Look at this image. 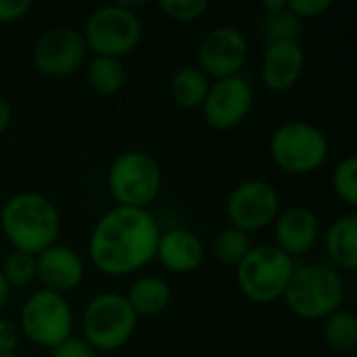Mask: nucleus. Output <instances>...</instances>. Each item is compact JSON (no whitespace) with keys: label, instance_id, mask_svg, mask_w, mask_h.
Wrapping results in <instances>:
<instances>
[{"label":"nucleus","instance_id":"2eb2a0df","mask_svg":"<svg viewBox=\"0 0 357 357\" xmlns=\"http://www.w3.org/2000/svg\"><path fill=\"white\" fill-rule=\"evenodd\" d=\"M36 278H40L46 291L63 295L82 282L84 261L73 249L65 245H52L36 255Z\"/></svg>","mask_w":357,"mask_h":357},{"label":"nucleus","instance_id":"20e7f679","mask_svg":"<svg viewBox=\"0 0 357 357\" xmlns=\"http://www.w3.org/2000/svg\"><path fill=\"white\" fill-rule=\"evenodd\" d=\"M295 272L293 257L276 245L251 247L247 257L236 266V280L243 295L255 303H272L284 295Z\"/></svg>","mask_w":357,"mask_h":357},{"label":"nucleus","instance_id":"c85d7f7f","mask_svg":"<svg viewBox=\"0 0 357 357\" xmlns=\"http://www.w3.org/2000/svg\"><path fill=\"white\" fill-rule=\"evenodd\" d=\"M287 6L293 15L301 17H318L322 13H326L333 2L331 0H287Z\"/></svg>","mask_w":357,"mask_h":357},{"label":"nucleus","instance_id":"393cba45","mask_svg":"<svg viewBox=\"0 0 357 357\" xmlns=\"http://www.w3.org/2000/svg\"><path fill=\"white\" fill-rule=\"evenodd\" d=\"M0 272L8 287L23 289V287L31 284V280L36 278V255L23 253V251H13L4 257Z\"/></svg>","mask_w":357,"mask_h":357},{"label":"nucleus","instance_id":"a211bd4d","mask_svg":"<svg viewBox=\"0 0 357 357\" xmlns=\"http://www.w3.org/2000/svg\"><path fill=\"white\" fill-rule=\"evenodd\" d=\"M326 249L333 261L341 268H357V215L347 213L333 222L326 232Z\"/></svg>","mask_w":357,"mask_h":357},{"label":"nucleus","instance_id":"f8f14e48","mask_svg":"<svg viewBox=\"0 0 357 357\" xmlns=\"http://www.w3.org/2000/svg\"><path fill=\"white\" fill-rule=\"evenodd\" d=\"M249 54V44L241 29L222 25L211 29L199 44V69L207 77H234L243 69Z\"/></svg>","mask_w":357,"mask_h":357},{"label":"nucleus","instance_id":"7ed1b4c3","mask_svg":"<svg viewBox=\"0 0 357 357\" xmlns=\"http://www.w3.org/2000/svg\"><path fill=\"white\" fill-rule=\"evenodd\" d=\"M282 299L299 318L318 320L341 310L345 289L335 270L320 264H307L295 268Z\"/></svg>","mask_w":357,"mask_h":357},{"label":"nucleus","instance_id":"6ab92c4d","mask_svg":"<svg viewBox=\"0 0 357 357\" xmlns=\"http://www.w3.org/2000/svg\"><path fill=\"white\" fill-rule=\"evenodd\" d=\"M126 299H128V303L136 316H157L169 305L172 291L163 278L144 276L132 284Z\"/></svg>","mask_w":357,"mask_h":357},{"label":"nucleus","instance_id":"f257e3e1","mask_svg":"<svg viewBox=\"0 0 357 357\" xmlns=\"http://www.w3.org/2000/svg\"><path fill=\"white\" fill-rule=\"evenodd\" d=\"M159 224L146 209L115 207L107 211L92 236V264L109 276H126L146 266L157 255Z\"/></svg>","mask_w":357,"mask_h":357},{"label":"nucleus","instance_id":"a878e982","mask_svg":"<svg viewBox=\"0 0 357 357\" xmlns=\"http://www.w3.org/2000/svg\"><path fill=\"white\" fill-rule=\"evenodd\" d=\"M333 188L335 195L345 201L347 205L356 207L357 205V159L347 157L343 159L335 172H333Z\"/></svg>","mask_w":357,"mask_h":357},{"label":"nucleus","instance_id":"c756f323","mask_svg":"<svg viewBox=\"0 0 357 357\" xmlns=\"http://www.w3.org/2000/svg\"><path fill=\"white\" fill-rule=\"evenodd\" d=\"M31 8L29 0H0V23H13L27 15Z\"/></svg>","mask_w":357,"mask_h":357},{"label":"nucleus","instance_id":"2f4dec72","mask_svg":"<svg viewBox=\"0 0 357 357\" xmlns=\"http://www.w3.org/2000/svg\"><path fill=\"white\" fill-rule=\"evenodd\" d=\"M10 119H13L10 105L6 102V98H4V96H0V134L10 126Z\"/></svg>","mask_w":357,"mask_h":357},{"label":"nucleus","instance_id":"ddd939ff","mask_svg":"<svg viewBox=\"0 0 357 357\" xmlns=\"http://www.w3.org/2000/svg\"><path fill=\"white\" fill-rule=\"evenodd\" d=\"M203 117L215 130L236 128L253 107V90L241 75L215 79L203 100Z\"/></svg>","mask_w":357,"mask_h":357},{"label":"nucleus","instance_id":"9b49d317","mask_svg":"<svg viewBox=\"0 0 357 357\" xmlns=\"http://www.w3.org/2000/svg\"><path fill=\"white\" fill-rule=\"evenodd\" d=\"M280 199L272 184L266 180H247L238 184L226 203L228 220L234 228L243 232H253L266 228L278 215Z\"/></svg>","mask_w":357,"mask_h":357},{"label":"nucleus","instance_id":"412c9836","mask_svg":"<svg viewBox=\"0 0 357 357\" xmlns=\"http://www.w3.org/2000/svg\"><path fill=\"white\" fill-rule=\"evenodd\" d=\"M86 82L96 94L111 96L119 92L126 84V69L119 59L94 54L86 65Z\"/></svg>","mask_w":357,"mask_h":357},{"label":"nucleus","instance_id":"b1692460","mask_svg":"<svg viewBox=\"0 0 357 357\" xmlns=\"http://www.w3.org/2000/svg\"><path fill=\"white\" fill-rule=\"evenodd\" d=\"M299 29H301V19L293 15L289 6L276 13H266L261 21V33L268 40V44L278 40H297Z\"/></svg>","mask_w":357,"mask_h":357},{"label":"nucleus","instance_id":"f3484780","mask_svg":"<svg viewBox=\"0 0 357 357\" xmlns=\"http://www.w3.org/2000/svg\"><path fill=\"white\" fill-rule=\"evenodd\" d=\"M159 261L176 274H190L195 270L201 268L203 257H205V249L203 243L199 241L197 234H192L190 230H169L165 234L159 236V245H157V255Z\"/></svg>","mask_w":357,"mask_h":357},{"label":"nucleus","instance_id":"39448f33","mask_svg":"<svg viewBox=\"0 0 357 357\" xmlns=\"http://www.w3.org/2000/svg\"><path fill=\"white\" fill-rule=\"evenodd\" d=\"M107 184L119 207L146 209L161 190V169L149 153L128 151L109 167Z\"/></svg>","mask_w":357,"mask_h":357},{"label":"nucleus","instance_id":"4be33fe9","mask_svg":"<svg viewBox=\"0 0 357 357\" xmlns=\"http://www.w3.org/2000/svg\"><path fill=\"white\" fill-rule=\"evenodd\" d=\"M324 341L337 354H351L357 345V320L351 312L337 310L324 322Z\"/></svg>","mask_w":357,"mask_h":357},{"label":"nucleus","instance_id":"423d86ee","mask_svg":"<svg viewBox=\"0 0 357 357\" xmlns=\"http://www.w3.org/2000/svg\"><path fill=\"white\" fill-rule=\"evenodd\" d=\"M270 153L280 169L299 176L312 174L328 157V138L314 123L287 121L272 134Z\"/></svg>","mask_w":357,"mask_h":357},{"label":"nucleus","instance_id":"dca6fc26","mask_svg":"<svg viewBox=\"0 0 357 357\" xmlns=\"http://www.w3.org/2000/svg\"><path fill=\"white\" fill-rule=\"evenodd\" d=\"M320 226L318 218L307 207H291L276 220V247L284 251L287 255H303L307 253L316 238H318Z\"/></svg>","mask_w":357,"mask_h":357},{"label":"nucleus","instance_id":"bb28decb","mask_svg":"<svg viewBox=\"0 0 357 357\" xmlns=\"http://www.w3.org/2000/svg\"><path fill=\"white\" fill-rule=\"evenodd\" d=\"M161 10L176 21H195L207 8V0H161Z\"/></svg>","mask_w":357,"mask_h":357},{"label":"nucleus","instance_id":"cd10ccee","mask_svg":"<svg viewBox=\"0 0 357 357\" xmlns=\"http://www.w3.org/2000/svg\"><path fill=\"white\" fill-rule=\"evenodd\" d=\"M50 357H96V354L84 339L67 337L65 341H61L59 345L52 347Z\"/></svg>","mask_w":357,"mask_h":357},{"label":"nucleus","instance_id":"f704fd0d","mask_svg":"<svg viewBox=\"0 0 357 357\" xmlns=\"http://www.w3.org/2000/svg\"><path fill=\"white\" fill-rule=\"evenodd\" d=\"M0 357H15V356H0Z\"/></svg>","mask_w":357,"mask_h":357},{"label":"nucleus","instance_id":"5701e85b","mask_svg":"<svg viewBox=\"0 0 357 357\" xmlns=\"http://www.w3.org/2000/svg\"><path fill=\"white\" fill-rule=\"evenodd\" d=\"M249 251H251L249 234L234 226L220 230L213 241V255L224 266H238Z\"/></svg>","mask_w":357,"mask_h":357},{"label":"nucleus","instance_id":"9d476101","mask_svg":"<svg viewBox=\"0 0 357 357\" xmlns=\"http://www.w3.org/2000/svg\"><path fill=\"white\" fill-rule=\"evenodd\" d=\"M88 54L86 40L82 31L73 27H52L46 29L33 44L31 61L33 67L50 77H63L77 71Z\"/></svg>","mask_w":357,"mask_h":357},{"label":"nucleus","instance_id":"0eeeda50","mask_svg":"<svg viewBox=\"0 0 357 357\" xmlns=\"http://www.w3.org/2000/svg\"><path fill=\"white\" fill-rule=\"evenodd\" d=\"M138 316L128 299L117 293L96 295L84 312V335L92 349L113 351L130 341Z\"/></svg>","mask_w":357,"mask_h":357},{"label":"nucleus","instance_id":"7c9ffc66","mask_svg":"<svg viewBox=\"0 0 357 357\" xmlns=\"http://www.w3.org/2000/svg\"><path fill=\"white\" fill-rule=\"evenodd\" d=\"M19 345V331L10 320H0V356H13Z\"/></svg>","mask_w":357,"mask_h":357},{"label":"nucleus","instance_id":"1a4fd4ad","mask_svg":"<svg viewBox=\"0 0 357 357\" xmlns=\"http://www.w3.org/2000/svg\"><path fill=\"white\" fill-rule=\"evenodd\" d=\"M73 316L67 299L52 291L33 293L21 307V328L23 335L42 347H54L67 337H71Z\"/></svg>","mask_w":357,"mask_h":357},{"label":"nucleus","instance_id":"f03ea898","mask_svg":"<svg viewBox=\"0 0 357 357\" xmlns=\"http://www.w3.org/2000/svg\"><path fill=\"white\" fill-rule=\"evenodd\" d=\"M0 228L15 251L40 255L56 245L61 218L52 201L40 192H19L0 211Z\"/></svg>","mask_w":357,"mask_h":357},{"label":"nucleus","instance_id":"aec40b11","mask_svg":"<svg viewBox=\"0 0 357 357\" xmlns=\"http://www.w3.org/2000/svg\"><path fill=\"white\" fill-rule=\"evenodd\" d=\"M209 77L199 67H182L174 73L169 82V94L178 107L197 109L203 105L209 92Z\"/></svg>","mask_w":357,"mask_h":357},{"label":"nucleus","instance_id":"6e6552de","mask_svg":"<svg viewBox=\"0 0 357 357\" xmlns=\"http://www.w3.org/2000/svg\"><path fill=\"white\" fill-rule=\"evenodd\" d=\"M82 36L86 40V46L94 50V54L119 59L121 54L134 50L140 42L142 23L134 10L123 8L115 2L94 10L86 21V29Z\"/></svg>","mask_w":357,"mask_h":357},{"label":"nucleus","instance_id":"4468645a","mask_svg":"<svg viewBox=\"0 0 357 357\" xmlns=\"http://www.w3.org/2000/svg\"><path fill=\"white\" fill-rule=\"evenodd\" d=\"M303 65H305V54L297 40L270 42L261 63L264 84L272 92H287L299 82Z\"/></svg>","mask_w":357,"mask_h":357},{"label":"nucleus","instance_id":"72a5a7b5","mask_svg":"<svg viewBox=\"0 0 357 357\" xmlns=\"http://www.w3.org/2000/svg\"><path fill=\"white\" fill-rule=\"evenodd\" d=\"M8 295H10V287L6 284V280H4V276H2V272H0V310L6 305Z\"/></svg>","mask_w":357,"mask_h":357},{"label":"nucleus","instance_id":"473e14b6","mask_svg":"<svg viewBox=\"0 0 357 357\" xmlns=\"http://www.w3.org/2000/svg\"><path fill=\"white\" fill-rule=\"evenodd\" d=\"M261 6L266 13H276V10H282L287 6V0H266Z\"/></svg>","mask_w":357,"mask_h":357}]
</instances>
